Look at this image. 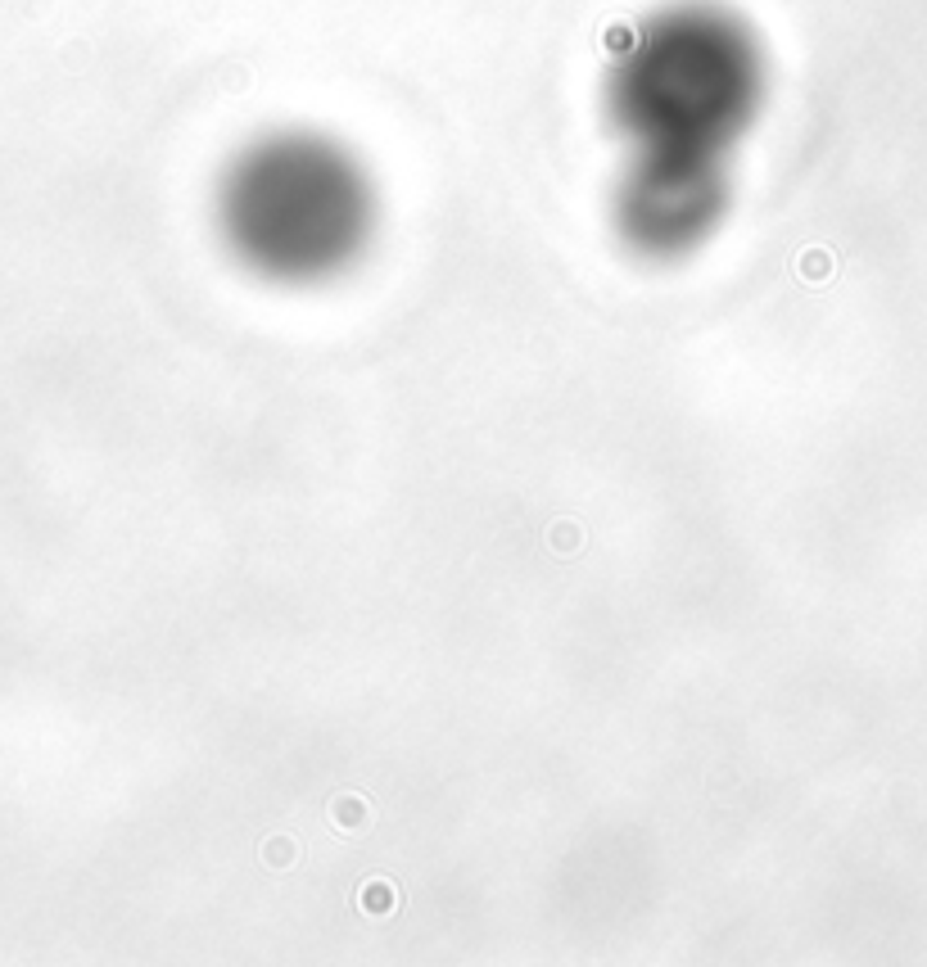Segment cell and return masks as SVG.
Segmentation results:
<instances>
[{
	"instance_id": "cell-1",
	"label": "cell",
	"mask_w": 927,
	"mask_h": 967,
	"mask_svg": "<svg viewBox=\"0 0 927 967\" xmlns=\"http://www.w3.org/2000/svg\"><path fill=\"white\" fill-rule=\"evenodd\" d=\"M765 100V55L738 14L670 5L629 32L606 73V113L634 154L724 159Z\"/></svg>"
},
{
	"instance_id": "cell-2",
	"label": "cell",
	"mask_w": 927,
	"mask_h": 967,
	"mask_svg": "<svg viewBox=\"0 0 927 967\" xmlns=\"http://www.w3.org/2000/svg\"><path fill=\"white\" fill-rule=\"evenodd\" d=\"M227 245L272 281H322L362 254L376 217L367 172L326 136L281 132L231 163L218 195Z\"/></svg>"
},
{
	"instance_id": "cell-3",
	"label": "cell",
	"mask_w": 927,
	"mask_h": 967,
	"mask_svg": "<svg viewBox=\"0 0 927 967\" xmlns=\"http://www.w3.org/2000/svg\"><path fill=\"white\" fill-rule=\"evenodd\" d=\"M724 159L634 154L615 186V226L638 254L674 258L701 245L724 217Z\"/></svg>"
}]
</instances>
